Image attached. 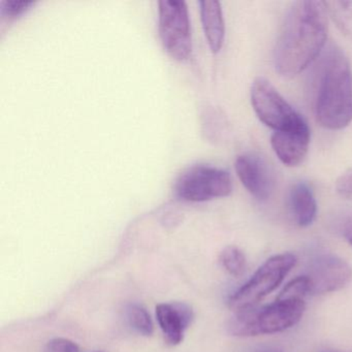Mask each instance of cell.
I'll list each match as a JSON object with an SVG mask.
<instances>
[{"label": "cell", "instance_id": "obj_1", "mask_svg": "<svg viewBox=\"0 0 352 352\" xmlns=\"http://www.w3.org/2000/svg\"><path fill=\"white\" fill-rule=\"evenodd\" d=\"M327 10L323 1H296L290 8L276 43L274 63L284 78L306 69L324 48Z\"/></svg>", "mask_w": 352, "mask_h": 352}, {"label": "cell", "instance_id": "obj_2", "mask_svg": "<svg viewBox=\"0 0 352 352\" xmlns=\"http://www.w3.org/2000/svg\"><path fill=\"white\" fill-rule=\"evenodd\" d=\"M314 114L320 126L339 131L352 120V73L349 61L331 47L321 61L314 94Z\"/></svg>", "mask_w": 352, "mask_h": 352}, {"label": "cell", "instance_id": "obj_3", "mask_svg": "<svg viewBox=\"0 0 352 352\" xmlns=\"http://www.w3.org/2000/svg\"><path fill=\"white\" fill-rule=\"evenodd\" d=\"M305 310L304 300L276 298L272 304L234 313L228 322V331L242 338L281 333L300 322Z\"/></svg>", "mask_w": 352, "mask_h": 352}, {"label": "cell", "instance_id": "obj_4", "mask_svg": "<svg viewBox=\"0 0 352 352\" xmlns=\"http://www.w3.org/2000/svg\"><path fill=\"white\" fill-rule=\"evenodd\" d=\"M298 258L292 253L274 255L265 261L252 277L236 290L230 300L228 307L234 313L258 306L285 279L294 269Z\"/></svg>", "mask_w": 352, "mask_h": 352}, {"label": "cell", "instance_id": "obj_5", "mask_svg": "<svg viewBox=\"0 0 352 352\" xmlns=\"http://www.w3.org/2000/svg\"><path fill=\"white\" fill-rule=\"evenodd\" d=\"M232 191L230 175L210 164H199L185 168L174 183L175 195L191 203L228 197Z\"/></svg>", "mask_w": 352, "mask_h": 352}, {"label": "cell", "instance_id": "obj_6", "mask_svg": "<svg viewBox=\"0 0 352 352\" xmlns=\"http://www.w3.org/2000/svg\"><path fill=\"white\" fill-rule=\"evenodd\" d=\"M158 30L162 46L176 60L188 58L192 50L188 8L181 0L158 3Z\"/></svg>", "mask_w": 352, "mask_h": 352}, {"label": "cell", "instance_id": "obj_7", "mask_svg": "<svg viewBox=\"0 0 352 352\" xmlns=\"http://www.w3.org/2000/svg\"><path fill=\"white\" fill-rule=\"evenodd\" d=\"M251 104L257 118L274 131L294 129L304 119L265 78L253 82Z\"/></svg>", "mask_w": 352, "mask_h": 352}, {"label": "cell", "instance_id": "obj_8", "mask_svg": "<svg viewBox=\"0 0 352 352\" xmlns=\"http://www.w3.org/2000/svg\"><path fill=\"white\" fill-rule=\"evenodd\" d=\"M310 296L339 292L352 280V269L341 257L323 254L317 257L307 273Z\"/></svg>", "mask_w": 352, "mask_h": 352}, {"label": "cell", "instance_id": "obj_9", "mask_svg": "<svg viewBox=\"0 0 352 352\" xmlns=\"http://www.w3.org/2000/svg\"><path fill=\"white\" fill-rule=\"evenodd\" d=\"M234 168L241 182L252 197L261 201L270 199L274 191V177L263 158L255 154H242L236 158Z\"/></svg>", "mask_w": 352, "mask_h": 352}, {"label": "cell", "instance_id": "obj_10", "mask_svg": "<svg viewBox=\"0 0 352 352\" xmlns=\"http://www.w3.org/2000/svg\"><path fill=\"white\" fill-rule=\"evenodd\" d=\"M310 135L308 123L302 119L294 129L274 131L271 138L272 148L282 164L294 168L302 164L308 154Z\"/></svg>", "mask_w": 352, "mask_h": 352}, {"label": "cell", "instance_id": "obj_11", "mask_svg": "<svg viewBox=\"0 0 352 352\" xmlns=\"http://www.w3.org/2000/svg\"><path fill=\"white\" fill-rule=\"evenodd\" d=\"M158 324L170 345H178L184 339L185 331L192 322V309L184 302L160 304L156 306Z\"/></svg>", "mask_w": 352, "mask_h": 352}, {"label": "cell", "instance_id": "obj_12", "mask_svg": "<svg viewBox=\"0 0 352 352\" xmlns=\"http://www.w3.org/2000/svg\"><path fill=\"white\" fill-rule=\"evenodd\" d=\"M201 19L208 44L212 52L221 50L226 36V24L219 1L204 0L199 1Z\"/></svg>", "mask_w": 352, "mask_h": 352}, {"label": "cell", "instance_id": "obj_13", "mask_svg": "<svg viewBox=\"0 0 352 352\" xmlns=\"http://www.w3.org/2000/svg\"><path fill=\"white\" fill-rule=\"evenodd\" d=\"M289 208L300 228L312 226L316 219L317 203L312 189L306 182L296 183L290 189Z\"/></svg>", "mask_w": 352, "mask_h": 352}, {"label": "cell", "instance_id": "obj_14", "mask_svg": "<svg viewBox=\"0 0 352 352\" xmlns=\"http://www.w3.org/2000/svg\"><path fill=\"white\" fill-rule=\"evenodd\" d=\"M220 263L226 272L234 277H240L245 273L247 259L244 252L236 246H228L220 253Z\"/></svg>", "mask_w": 352, "mask_h": 352}, {"label": "cell", "instance_id": "obj_15", "mask_svg": "<svg viewBox=\"0 0 352 352\" xmlns=\"http://www.w3.org/2000/svg\"><path fill=\"white\" fill-rule=\"evenodd\" d=\"M325 7L342 32L352 38V1H329Z\"/></svg>", "mask_w": 352, "mask_h": 352}, {"label": "cell", "instance_id": "obj_16", "mask_svg": "<svg viewBox=\"0 0 352 352\" xmlns=\"http://www.w3.org/2000/svg\"><path fill=\"white\" fill-rule=\"evenodd\" d=\"M126 316L129 325L140 335L149 337L153 333V321L144 307L135 304L131 305L127 308Z\"/></svg>", "mask_w": 352, "mask_h": 352}, {"label": "cell", "instance_id": "obj_17", "mask_svg": "<svg viewBox=\"0 0 352 352\" xmlns=\"http://www.w3.org/2000/svg\"><path fill=\"white\" fill-rule=\"evenodd\" d=\"M307 296H310L308 278L306 275L298 276L286 284L277 298L281 300H305Z\"/></svg>", "mask_w": 352, "mask_h": 352}, {"label": "cell", "instance_id": "obj_18", "mask_svg": "<svg viewBox=\"0 0 352 352\" xmlns=\"http://www.w3.org/2000/svg\"><path fill=\"white\" fill-rule=\"evenodd\" d=\"M34 3L32 0H5L1 3V11L10 17H17L28 11Z\"/></svg>", "mask_w": 352, "mask_h": 352}, {"label": "cell", "instance_id": "obj_19", "mask_svg": "<svg viewBox=\"0 0 352 352\" xmlns=\"http://www.w3.org/2000/svg\"><path fill=\"white\" fill-rule=\"evenodd\" d=\"M45 352H80V348L71 340L56 338L48 342Z\"/></svg>", "mask_w": 352, "mask_h": 352}, {"label": "cell", "instance_id": "obj_20", "mask_svg": "<svg viewBox=\"0 0 352 352\" xmlns=\"http://www.w3.org/2000/svg\"><path fill=\"white\" fill-rule=\"evenodd\" d=\"M336 191L343 199H352V168L338 178Z\"/></svg>", "mask_w": 352, "mask_h": 352}, {"label": "cell", "instance_id": "obj_21", "mask_svg": "<svg viewBox=\"0 0 352 352\" xmlns=\"http://www.w3.org/2000/svg\"><path fill=\"white\" fill-rule=\"evenodd\" d=\"M343 236L348 244L352 247V216L346 220L343 226Z\"/></svg>", "mask_w": 352, "mask_h": 352}, {"label": "cell", "instance_id": "obj_22", "mask_svg": "<svg viewBox=\"0 0 352 352\" xmlns=\"http://www.w3.org/2000/svg\"><path fill=\"white\" fill-rule=\"evenodd\" d=\"M255 352H283L281 349L277 347H265L261 349L257 350Z\"/></svg>", "mask_w": 352, "mask_h": 352}]
</instances>
